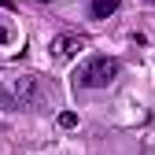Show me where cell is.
Masks as SVG:
<instances>
[{
    "label": "cell",
    "mask_w": 155,
    "mask_h": 155,
    "mask_svg": "<svg viewBox=\"0 0 155 155\" xmlns=\"http://www.w3.org/2000/svg\"><path fill=\"white\" fill-rule=\"evenodd\" d=\"M37 104V78L33 74H18L8 85H0V107L18 111V107H33Z\"/></svg>",
    "instance_id": "obj_1"
},
{
    "label": "cell",
    "mask_w": 155,
    "mask_h": 155,
    "mask_svg": "<svg viewBox=\"0 0 155 155\" xmlns=\"http://www.w3.org/2000/svg\"><path fill=\"white\" fill-rule=\"evenodd\" d=\"M74 78H78L81 89H107L114 78H118V59H111V55H92Z\"/></svg>",
    "instance_id": "obj_2"
},
{
    "label": "cell",
    "mask_w": 155,
    "mask_h": 155,
    "mask_svg": "<svg viewBox=\"0 0 155 155\" xmlns=\"http://www.w3.org/2000/svg\"><path fill=\"white\" fill-rule=\"evenodd\" d=\"M81 48H89V37H85V33H59V37L52 41V59L67 63V59H74Z\"/></svg>",
    "instance_id": "obj_3"
},
{
    "label": "cell",
    "mask_w": 155,
    "mask_h": 155,
    "mask_svg": "<svg viewBox=\"0 0 155 155\" xmlns=\"http://www.w3.org/2000/svg\"><path fill=\"white\" fill-rule=\"evenodd\" d=\"M118 4H122V0H92V18H107V15H114V11H118Z\"/></svg>",
    "instance_id": "obj_4"
},
{
    "label": "cell",
    "mask_w": 155,
    "mask_h": 155,
    "mask_svg": "<svg viewBox=\"0 0 155 155\" xmlns=\"http://www.w3.org/2000/svg\"><path fill=\"white\" fill-rule=\"evenodd\" d=\"M59 126H63V129H74V126H78V114H74V111H63V114H59Z\"/></svg>",
    "instance_id": "obj_5"
},
{
    "label": "cell",
    "mask_w": 155,
    "mask_h": 155,
    "mask_svg": "<svg viewBox=\"0 0 155 155\" xmlns=\"http://www.w3.org/2000/svg\"><path fill=\"white\" fill-rule=\"evenodd\" d=\"M11 41V33H8V26H0V45H8Z\"/></svg>",
    "instance_id": "obj_6"
},
{
    "label": "cell",
    "mask_w": 155,
    "mask_h": 155,
    "mask_svg": "<svg viewBox=\"0 0 155 155\" xmlns=\"http://www.w3.org/2000/svg\"><path fill=\"white\" fill-rule=\"evenodd\" d=\"M151 4H155V0H151Z\"/></svg>",
    "instance_id": "obj_7"
}]
</instances>
